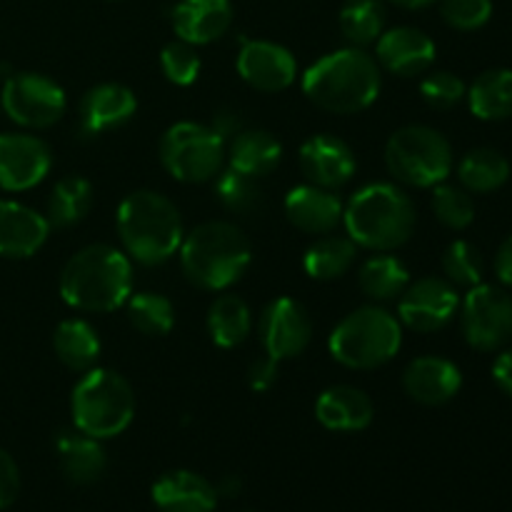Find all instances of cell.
<instances>
[{"instance_id":"cell-1","label":"cell","mask_w":512,"mask_h":512,"mask_svg":"<svg viewBox=\"0 0 512 512\" xmlns=\"http://www.w3.org/2000/svg\"><path fill=\"white\" fill-rule=\"evenodd\" d=\"M383 88V70L365 48L333 50L315 60L303 75V93L315 108L335 115L368 110Z\"/></svg>"},{"instance_id":"cell-2","label":"cell","mask_w":512,"mask_h":512,"mask_svg":"<svg viewBox=\"0 0 512 512\" xmlns=\"http://www.w3.org/2000/svg\"><path fill=\"white\" fill-rule=\"evenodd\" d=\"M58 290L80 313H113L133 293V260L115 245H85L63 265Z\"/></svg>"},{"instance_id":"cell-3","label":"cell","mask_w":512,"mask_h":512,"mask_svg":"<svg viewBox=\"0 0 512 512\" xmlns=\"http://www.w3.org/2000/svg\"><path fill=\"white\" fill-rule=\"evenodd\" d=\"M123 253L140 265H163L178 255L185 228L178 205L158 190H133L115 215Z\"/></svg>"},{"instance_id":"cell-4","label":"cell","mask_w":512,"mask_h":512,"mask_svg":"<svg viewBox=\"0 0 512 512\" xmlns=\"http://www.w3.org/2000/svg\"><path fill=\"white\" fill-rule=\"evenodd\" d=\"M418 210L413 198L395 183H368L345 203V235L373 253L398 250L413 238Z\"/></svg>"},{"instance_id":"cell-5","label":"cell","mask_w":512,"mask_h":512,"mask_svg":"<svg viewBox=\"0 0 512 512\" xmlns=\"http://www.w3.org/2000/svg\"><path fill=\"white\" fill-rule=\"evenodd\" d=\"M178 253L185 278L210 293H220L238 283L253 260L248 235L228 220L195 225L185 233Z\"/></svg>"},{"instance_id":"cell-6","label":"cell","mask_w":512,"mask_h":512,"mask_svg":"<svg viewBox=\"0 0 512 512\" xmlns=\"http://www.w3.org/2000/svg\"><path fill=\"white\" fill-rule=\"evenodd\" d=\"M403 325L383 305H363L345 315L328 338L335 363L350 370H375L400 353Z\"/></svg>"},{"instance_id":"cell-7","label":"cell","mask_w":512,"mask_h":512,"mask_svg":"<svg viewBox=\"0 0 512 512\" xmlns=\"http://www.w3.org/2000/svg\"><path fill=\"white\" fill-rule=\"evenodd\" d=\"M73 428L98 440L118 438L135 418L133 385L108 368H90L70 393Z\"/></svg>"},{"instance_id":"cell-8","label":"cell","mask_w":512,"mask_h":512,"mask_svg":"<svg viewBox=\"0 0 512 512\" xmlns=\"http://www.w3.org/2000/svg\"><path fill=\"white\" fill-rule=\"evenodd\" d=\"M385 168L395 183L410 188H435L453 173V148L430 125H405L385 143Z\"/></svg>"},{"instance_id":"cell-9","label":"cell","mask_w":512,"mask_h":512,"mask_svg":"<svg viewBox=\"0 0 512 512\" xmlns=\"http://www.w3.org/2000/svg\"><path fill=\"white\" fill-rule=\"evenodd\" d=\"M228 143L210 125L183 123L170 125L158 145L160 163L180 183H208L225 168Z\"/></svg>"},{"instance_id":"cell-10","label":"cell","mask_w":512,"mask_h":512,"mask_svg":"<svg viewBox=\"0 0 512 512\" xmlns=\"http://www.w3.org/2000/svg\"><path fill=\"white\" fill-rule=\"evenodd\" d=\"M3 113L28 130L53 128L68 110L65 90L43 73H13L0 90Z\"/></svg>"},{"instance_id":"cell-11","label":"cell","mask_w":512,"mask_h":512,"mask_svg":"<svg viewBox=\"0 0 512 512\" xmlns=\"http://www.w3.org/2000/svg\"><path fill=\"white\" fill-rule=\"evenodd\" d=\"M460 328L470 348L503 350L512 338V295L500 285L480 283L460 300Z\"/></svg>"},{"instance_id":"cell-12","label":"cell","mask_w":512,"mask_h":512,"mask_svg":"<svg viewBox=\"0 0 512 512\" xmlns=\"http://www.w3.org/2000/svg\"><path fill=\"white\" fill-rule=\"evenodd\" d=\"M460 295L448 278L410 280L398 298V320L403 328L415 333H435L458 315Z\"/></svg>"},{"instance_id":"cell-13","label":"cell","mask_w":512,"mask_h":512,"mask_svg":"<svg viewBox=\"0 0 512 512\" xmlns=\"http://www.w3.org/2000/svg\"><path fill=\"white\" fill-rule=\"evenodd\" d=\"M258 338L265 355L278 363L293 360L303 355L313 340V318L300 300L275 298L260 313Z\"/></svg>"},{"instance_id":"cell-14","label":"cell","mask_w":512,"mask_h":512,"mask_svg":"<svg viewBox=\"0 0 512 512\" xmlns=\"http://www.w3.org/2000/svg\"><path fill=\"white\" fill-rule=\"evenodd\" d=\"M53 153L43 138L30 133H0V190L23 193L45 180Z\"/></svg>"},{"instance_id":"cell-15","label":"cell","mask_w":512,"mask_h":512,"mask_svg":"<svg viewBox=\"0 0 512 512\" xmlns=\"http://www.w3.org/2000/svg\"><path fill=\"white\" fill-rule=\"evenodd\" d=\"M238 73L260 93H283L298 78V60L285 45L273 40H243Z\"/></svg>"},{"instance_id":"cell-16","label":"cell","mask_w":512,"mask_h":512,"mask_svg":"<svg viewBox=\"0 0 512 512\" xmlns=\"http://www.w3.org/2000/svg\"><path fill=\"white\" fill-rule=\"evenodd\" d=\"M298 163L308 183L328 190L343 188L358 173V158L353 148L343 138L330 133L310 135L300 145Z\"/></svg>"},{"instance_id":"cell-17","label":"cell","mask_w":512,"mask_h":512,"mask_svg":"<svg viewBox=\"0 0 512 512\" xmlns=\"http://www.w3.org/2000/svg\"><path fill=\"white\" fill-rule=\"evenodd\" d=\"M435 55H438V48H435L433 38L413 25L383 30V35L375 40V60H378L380 70H388L398 78L425 75L433 68Z\"/></svg>"},{"instance_id":"cell-18","label":"cell","mask_w":512,"mask_h":512,"mask_svg":"<svg viewBox=\"0 0 512 512\" xmlns=\"http://www.w3.org/2000/svg\"><path fill=\"white\" fill-rule=\"evenodd\" d=\"M138 113V98L123 83L93 85L80 98L78 130L83 138H98L108 130L120 128Z\"/></svg>"},{"instance_id":"cell-19","label":"cell","mask_w":512,"mask_h":512,"mask_svg":"<svg viewBox=\"0 0 512 512\" xmlns=\"http://www.w3.org/2000/svg\"><path fill=\"white\" fill-rule=\"evenodd\" d=\"M403 388L410 400L428 408L450 403L463 388V373L458 365L440 355H420L410 360L403 373Z\"/></svg>"},{"instance_id":"cell-20","label":"cell","mask_w":512,"mask_h":512,"mask_svg":"<svg viewBox=\"0 0 512 512\" xmlns=\"http://www.w3.org/2000/svg\"><path fill=\"white\" fill-rule=\"evenodd\" d=\"M285 218L290 225L308 235H328L343 223L345 203L335 195V190L318 188L313 183H303L285 195Z\"/></svg>"},{"instance_id":"cell-21","label":"cell","mask_w":512,"mask_h":512,"mask_svg":"<svg viewBox=\"0 0 512 512\" xmlns=\"http://www.w3.org/2000/svg\"><path fill=\"white\" fill-rule=\"evenodd\" d=\"M173 30L190 45H208L223 38L233 25L230 0H178L173 5Z\"/></svg>"},{"instance_id":"cell-22","label":"cell","mask_w":512,"mask_h":512,"mask_svg":"<svg viewBox=\"0 0 512 512\" xmlns=\"http://www.w3.org/2000/svg\"><path fill=\"white\" fill-rule=\"evenodd\" d=\"M48 235L45 215L15 200H0V258H30L43 248Z\"/></svg>"},{"instance_id":"cell-23","label":"cell","mask_w":512,"mask_h":512,"mask_svg":"<svg viewBox=\"0 0 512 512\" xmlns=\"http://www.w3.org/2000/svg\"><path fill=\"white\" fill-rule=\"evenodd\" d=\"M315 418L335 433H360L373 423L375 405L370 395L355 385H330L315 400Z\"/></svg>"},{"instance_id":"cell-24","label":"cell","mask_w":512,"mask_h":512,"mask_svg":"<svg viewBox=\"0 0 512 512\" xmlns=\"http://www.w3.org/2000/svg\"><path fill=\"white\" fill-rule=\"evenodd\" d=\"M153 503L160 512H213L218 490L193 470H168L153 483Z\"/></svg>"},{"instance_id":"cell-25","label":"cell","mask_w":512,"mask_h":512,"mask_svg":"<svg viewBox=\"0 0 512 512\" xmlns=\"http://www.w3.org/2000/svg\"><path fill=\"white\" fill-rule=\"evenodd\" d=\"M55 453H58V463L65 480L73 485L98 483L108 468L103 440L90 438V435L80 433L78 428L60 430L58 438H55Z\"/></svg>"},{"instance_id":"cell-26","label":"cell","mask_w":512,"mask_h":512,"mask_svg":"<svg viewBox=\"0 0 512 512\" xmlns=\"http://www.w3.org/2000/svg\"><path fill=\"white\" fill-rule=\"evenodd\" d=\"M283 160V143L268 130H248L243 128L225 150V163L228 168L240 170L250 178H265L273 173Z\"/></svg>"},{"instance_id":"cell-27","label":"cell","mask_w":512,"mask_h":512,"mask_svg":"<svg viewBox=\"0 0 512 512\" xmlns=\"http://www.w3.org/2000/svg\"><path fill=\"white\" fill-rule=\"evenodd\" d=\"M53 348L60 363L73 373H88L100 360V335L88 320L68 318L55 328Z\"/></svg>"},{"instance_id":"cell-28","label":"cell","mask_w":512,"mask_h":512,"mask_svg":"<svg viewBox=\"0 0 512 512\" xmlns=\"http://www.w3.org/2000/svg\"><path fill=\"white\" fill-rule=\"evenodd\" d=\"M208 335L218 348L233 350L253 333V313L240 295L223 293L208 308Z\"/></svg>"},{"instance_id":"cell-29","label":"cell","mask_w":512,"mask_h":512,"mask_svg":"<svg viewBox=\"0 0 512 512\" xmlns=\"http://www.w3.org/2000/svg\"><path fill=\"white\" fill-rule=\"evenodd\" d=\"M410 285V270L398 255L378 253L365 260L358 270V288L373 303L398 300Z\"/></svg>"},{"instance_id":"cell-30","label":"cell","mask_w":512,"mask_h":512,"mask_svg":"<svg viewBox=\"0 0 512 512\" xmlns=\"http://www.w3.org/2000/svg\"><path fill=\"white\" fill-rule=\"evenodd\" d=\"M358 245L348 238V235L328 233L320 235L315 243L303 255V268L305 273L313 280H338L348 273L358 260Z\"/></svg>"},{"instance_id":"cell-31","label":"cell","mask_w":512,"mask_h":512,"mask_svg":"<svg viewBox=\"0 0 512 512\" xmlns=\"http://www.w3.org/2000/svg\"><path fill=\"white\" fill-rule=\"evenodd\" d=\"M470 113L480 120H505L512 115V70L493 68L480 73L465 93Z\"/></svg>"},{"instance_id":"cell-32","label":"cell","mask_w":512,"mask_h":512,"mask_svg":"<svg viewBox=\"0 0 512 512\" xmlns=\"http://www.w3.org/2000/svg\"><path fill=\"white\" fill-rule=\"evenodd\" d=\"M95 190L93 183L83 175H65L53 185L48 198L50 228H73L93 210Z\"/></svg>"},{"instance_id":"cell-33","label":"cell","mask_w":512,"mask_h":512,"mask_svg":"<svg viewBox=\"0 0 512 512\" xmlns=\"http://www.w3.org/2000/svg\"><path fill=\"white\" fill-rule=\"evenodd\" d=\"M510 178V163L495 148H475L458 163V180L468 193H495Z\"/></svg>"},{"instance_id":"cell-34","label":"cell","mask_w":512,"mask_h":512,"mask_svg":"<svg viewBox=\"0 0 512 512\" xmlns=\"http://www.w3.org/2000/svg\"><path fill=\"white\" fill-rule=\"evenodd\" d=\"M340 33L355 48H368L385 30L383 0H345L338 15Z\"/></svg>"},{"instance_id":"cell-35","label":"cell","mask_w":512,"mask_h":512,"mask_svg":"<svg viewBox=\"0 0 512 512\" xmlns=\"http://www.w3.org/2000/svg\"><path fill=\"white\" fill-rule=\"evenodd\" d=\"M125 313H128L130 325L138 333L148 335V338H160L168 335L175 325V308L170 298L153 293V290H143V293H130L125 300Z\"/></svg>"},{"instance_id":"cell-36","label":"cell","mask_w":512,"mask_h":512,"mask_svg":"<svg viewBox=\"0 0 512 512\" xmlns=\"http://www.w3.org/2000/svg\"><path fill=\"white\" fill-rule=\"evenodd\" d=\"M213 180L215 198H218V203L225 210L238 215H253L263 210L265 193L260 188L258 178H250V175L240 173V170L223 168Z\"/></svg>"},{"instance_id":"cell-37","label":"cell","mask_w":512,"mask_h":512,"mask_svg":"<svg viewBox=\"0 0 512 512\" xmlns=\"http://www.w3.org/2000/svg\"><path fill=\"white\" fill-rule=\"evenodd\" d=\"M443 273L455 288H475L483 283V255L468 240H453L443 253Z\"/></svg>"},{"instance_id":"cell-38","label":"cell","mask_w":512,"mask_h":512,"mask_svg":"<svg viewBox=\"0 0 512 512\" xmlns=\"http://www.w3.org/2000/svg\"><path fill=\"white\" fill-rule=\"evenodd\" d=\"M433 213L445 228L465 230L475 220L473 195L463 185L440 183L433 188Z\"/></svg>"},{"instance_id":"cell-39","label":"cell","mask_w":512,"mask_h":512,"mask_svg":"<svg viewBox=\"0 0 512 512\" xmlns=\"http://www.w3.org/2000/svg\"><path fill=\"white\" fill-rule=\"evenodd\" d=\"M160 68H163V75L168 83L178 85V88H188V85H193L200 78L203 60H200L195 45L178 38L163 48V53H160Z\"/></svg>"},{"instance_id":"cell-40","label":"cell","mask_w":512,"mask_h":512,"mask_svg":"<svg viewBox=\"0 0 512 512\" xmlns=\"http://www.w3.org/2000/svg\"><path fill=\"white\" fill-rule=\"evenodd\" d=\"M465 93H468V85L450 70H428L425 78L420 80V95L435 110L455 108L458 103H463Z\"/></svg>"},{"instance_id":"cell-41","label":"cell","mask_w":512,"mask_h":512,"mask_svg":"<svg viewBox=\"0 0 512 512\" xmlns=\"http://www.w3.org/2000/svg\"><path fill=\"white\" fill-rule=\"evenodd\" d=\"M440 15L455 30H480L493 18V0H443Z\"/></svg>"},{"instance_id":"cell-42","label":"cell","mask_w":512,"mask_h":512,"mask_svg":"<svg viewBox=\"0 0 512 512\" xmlns=\"http://www.w3.org/2000/svg\"><path fill=\"white\" fill-rule=\"evenodd\" d=\"M278 370V360H273L265 353L258 355L248 368V388L253 390V393H268V390L278 383Z\"/></svg>"},{"instance_id":"cell-43","label":"cell","mask_w":512,"mask_h":512,"mask_svg":"<svg viewBox=\"0 0 512 512\" xmlns=\"http://www.w3.org/2000/svg\"><path fill=\"white\" fill-rule=\"evenodd\" d=\"M20 493V470L15 460L0 448V510L10 508Z\"/></svg>"},{"instance_id":"cell-44","label":"cell","mask_w":512,"mask_h":512,"mask_svg":"<svg viewBox=\"0 0 512 512\" xmlns=\"http://www.w3.org/2000/svg\"><path fill=\"white\" fill-rule=\"evenodd\" d=\"M208 125L220 135V138L225 140V143H230V140H233L235 135L245 128L243 118H240V113L235 108H218L213 113V118H210Z\"/></svg>"},{"instance_id":"cell-45","label":"cell","mask_w":512,"mask_h":512,"mask_svg":"<svg viewBox=\"0 0 512 512\" xmlns=\"http://www.w3.org/2000/svg\"><path fill=\"white\" fill-rule=\"evenodd\" d=\"M493 380L505 395L512 398V348L503 350L493 363Z\"/></svg>"},{"instance_id":"cell-46","label":"cell","mask_w":512,"mask_h":512,"mask_svg":"<svg viewBox=\"0 0 512 512\" xmlns=\"http://www.w3.org/2000/svg\"><path fill=\"white\" fill-rule=\"evenodd\" d=\"M495 275L500 283L512 288V235L500 245L498 255H495Z\"/></svg>"},{"instance_id":"cell-47","label":"cell","mask_w":512,"mask_h":512,"mask_svg":"<svg viewBox=\"0 0 512 512\" xmlns=\"http://www.w3.org/2000/svg\"><path fill=\"white\" fill-rule=\"evenodd\" d=\"M215 490H218V498L223 495V498H238L240 490H243V480L238 478V475H225V478H220V483L215 485Z\"/></svg>"},{"instance_id":"cell-48","label":"cell","mask_w":512,"mask_h":512,"mask_svg":"<svg viewBox=\"0 0 512 512\" xmlns=\"http://www.w3.org/2000/svg\"><path fill=\"white\" fill-rule=\"evenodd\" d=\"M388 3H395L398 8H405V10H420V8H428V5H433L435 0H388Z\"/></svg>"},{"instance_id":"cell-49","label":"cell","mask_w":512,"mask_h":512,"mask_svg":"<svg viewBox=\"0 0 512 512\" xmlns=\"http://www.w3.org/2000/svg\"><path fill=\"white\" fill-rule=\"evenodd\" d=\"M0 110H3V105H0Z\"/></svg>"}]
</instances>
